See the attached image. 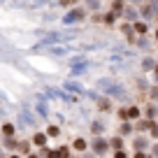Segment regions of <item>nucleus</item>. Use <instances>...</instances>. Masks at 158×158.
<instances>
[{"label":"nucleus","instance_id":"obj_1","mask_svg":"<svg viewBox=\"0 0 158 158\" xmlns=\"http://www.w3.org/2000/svg\"><path fill=\"white\" fill-rule=\"evenodd\" d=\"M33 142H35V144H37V147H44V144H47V135H42V133H37V135H35V137H33Z\"/></svg>","mask_w":158,"mask_h":158},{"label":"nucleus","instance_id":"obj_2","mask_svg":"<svg viewBox=\"0 0 158 158\" xmlns=\"http://www.w3.org/2000/svg\"><path fill=\"white\" fill-rule=\"evenodd\" d=\"M74 149H77V151H84L86 149V139H81V137L74 139Z\"/></svg>","mask_w":158,"mask_h":158},{"label":"nucleus","instance_id":"obj_3","mask_svg":"<svg viewBox=\"0 0 158 158\" xmlns=\"http://www.w3.org/2000/svg\"><path fill=\"white\" fill-rule=\"evenodd\" d=\"M107 149V142L105 139H95V151H105Z\"/></svg>","mask_w":158,"mask_h":158},{"label":"nucleus","instance_id":"obj_4","mask_svg":"<svg viewBox=\"0 0 158 158\" xmlns=\"http://www.w3.org/2000/svg\"><path fill=\"white\" fill-rule=\"evenodd\" d=\"M2 133H5L7 137H10V135H14V126H12V123H5V126H2Z\"/></svg>","mask_w":158,"mask_h":158},{"label":"nucleus","instance_id":"obj_5","mask_svg":"<svg viewBox=\"0 0 158 158\" xmlns=\"http://www.w3.org/2000/svg\"><path fill=\"white\" fill-rule=\"evenodd\" d=\"M49 135H51V137H56V135H58V128H49V130H47V137H49Z\"/></svg>","mask_w":158,"mask_h":158},{"label":"nucleus","instance_id":"obj_6","mask_svg":"<svg viewBox=\"0 0 158 158\" xmlns=\"http://www.w3.org/2000/svg\"><path fill=\"white\" fill-rule=\"evenodd\" d=\"M135 28H137L139 33H147V26H144V23H137V26H135Z\"/></svg>","mask_w":158,"mask_h":158},{"label":"nucleus","instance_id":"obj_7","mask_svg":"<svg viewBox=\"0 0 158 158\" xmlns=\"http://www.w3.org/2000/svg\"><path fill=\"white\" fill-rule=\"evenodd\" d=\"M72 2H74V0H63V5H72Z\"/></svg>","mask_w":158,"mask_h":158},{"label":"nucleus","instance_id":"obj_8","mask_svg":"<svg viewBox=\"0 0 158 158\" xmlns=\"http://www.w3.org/2000/svg\"><path fill=\"white\" fill-rule=\"evenodd\" d=\"M156 37H158V35H156Z\"/></svg>","mask_w":158,"mask_h":158}]
</instances>
